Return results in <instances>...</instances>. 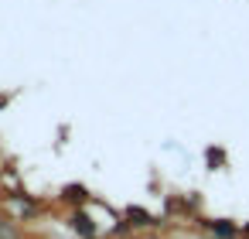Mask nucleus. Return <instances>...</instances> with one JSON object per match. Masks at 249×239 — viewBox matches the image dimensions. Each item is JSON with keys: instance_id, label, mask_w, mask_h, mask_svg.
Wrapping results in <instances>:
<instances>
[{"instance_id": "1", "label": "nucleus", "mask_w": 249, "mask_h": 239, "mask_svg": "<svg viewBox=\"0 0 249 239\" xmlns=\"http://www.w3.org/2000/svg\"><path fill=\"white\" fill-rule=\"evenodd\" d=\"M232 232H235V229H232L229 222H222V225H215V236H222V239H229Z\"/></svg>"}]
</instances>
